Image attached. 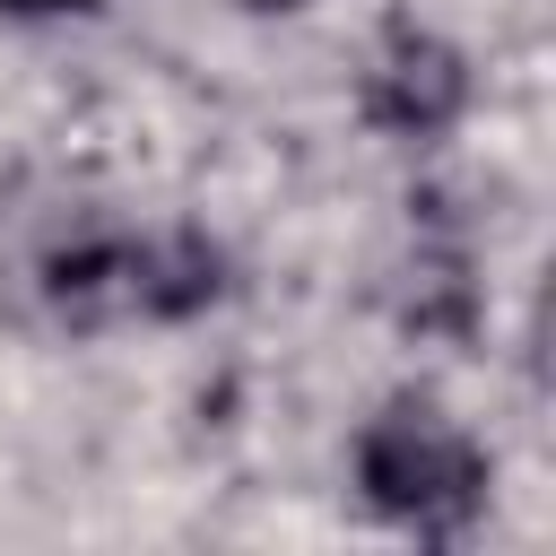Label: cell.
Returning <instances> with one entry per match:
<instances>
[{"label": "cell", "mask_w": 556, "mask_h": 556, "mask_svg": "<svg viewBox=\"0 0 556 556\" xmlns=\"http://www.w3.org/2000/svg\"><path fill=\"white\" fill-rule=\"evenodd\" d=\"M356 486H365V504L382 521L426 530V539H452L486 504V452L452 417H434L426 400H391L356 434Z\"/></svg>", "instance_id": "cell-1"}, {"label": "cell", "mask_w": 556, "mask_h": 556, "mask_svg": "<svg viewBox=\"0 0 556 556\" xmlns=\"http://www.w3.org/2000/svg\"><path fill=\"white\" fill-rule=\"evenodd\" d=\"M460 104H469V61L408 17L382 26V43L365 61V122L382 139H443L460 122Z\"/></svg>", "instance_id": "cell-2"}, {"label": "cell", "mask_w": 556, "mask_h": 556, "mask_svg": "<svg viewBox=\"0 0 556 556\" xmlns=\"http://www.w3.org/2000/svg\"><path fill=\"white\" fill-rule=\"evenodd\" d=\"M43 304L52 321L70 330H113L130 313H148V287H139V243L130 235H87V243H61L43 261Z\"/></svg>", "instance_id": "cell-3"}, {"label": "cell", "mask_w": 556, "mask_h": 556, "mask_svg": "<svg viewBox=\"0 0 556 556\" xmlns=\"http://www.w3.org/2000/svg\"><path fill=\"white\" fill-rule=\"evenodd\" d=\"M139 287H148V321H191L217 304L226 261L208 235H156V243H139Z\"/></svg>", "instance_id": "cell-4"}, {"label": "cell", "mask_w": 556, "mask_h": 556, "mask_svg": "<svg viewBox=\"0 0 556 556\" xmlns=\"http://www.w3.org/2000/svg\"><path fill=\"white\" fill-rule=\"evenodd\" d=\"M469 261L460 252H426L408 269V295H400V321L408 330H443V339H469Z\"/></svg>", "instance_id": "cell-5"}, {"label": "cell", "mask_w": 556, "mask_h": 556, "mask_svg": "<svg viewBox=\"0 0 556 556\" xmlns=\"http://www.w3.org/2000/svg\"><path fill=\"white\" fill-rule=\"evenodd\" d=\"M0 9H17V17H52V9H96V0H0Z\"/></svg>", "instance_id": "cell-6"}, {"label": "cell", "mask_w": 556, "mask_h": 556, "mask_svg": "<svg viewBox=\"0 0 556 556\" xmlns=\"http://www.w3.org/2000/svg\"><path fill=\"white\" fill-rule=\"evenodd\" d=\"M235 9H261L269 17V9H304V0H235Z\"/></svg>", "instance_id": "cell-7"}]
</instances>
